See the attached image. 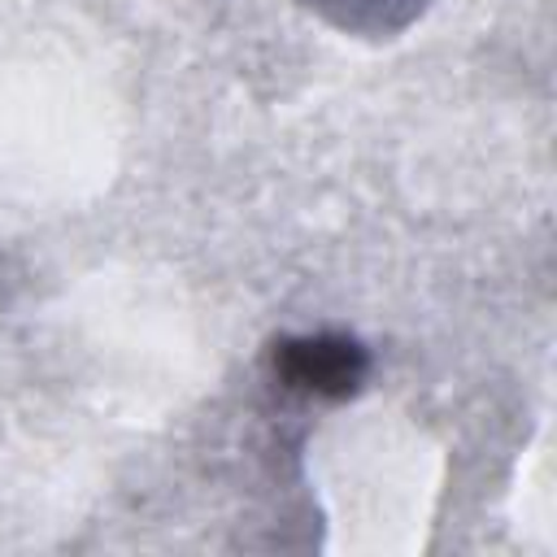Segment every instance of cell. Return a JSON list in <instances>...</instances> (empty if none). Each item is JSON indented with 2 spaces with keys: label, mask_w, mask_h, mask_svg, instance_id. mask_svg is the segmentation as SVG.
I'll use <instances>...</instances> for the list:
<instances>
[{
  "label": "cell",
  "mask_w": 557,
  "mask_h": 557,
  "mask_svg": "<svg viewBox=\"0 0 557 557\" xmlns=\"http://www.w3.org/2000/svg\"><path fill=\"white\" fill-rule=\"evenodd\" d=\"M366 370H370V357L348 335H300V339H283L274 348V374L287 387L331 396V400L352 396L361 387Z\"/></svg>",
  "instance_id": "obj_1"
}]
</instances>
